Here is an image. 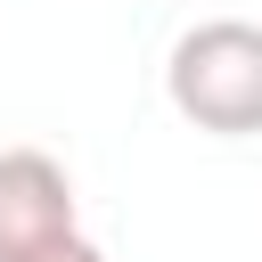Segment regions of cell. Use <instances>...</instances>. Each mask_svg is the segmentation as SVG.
<instances>
[{
    "label": "cell",
    "instance_id": "cell-2",
    "mask_svg": "<svg viewBox=\"0 0 262 262\" xmlns=\"http://www.w3.org/2000/svg\"><path fill=\"white\" fill-rule=\"evenodd\" d=\"M74 229V180L49 147H0V262H41Z\"/></svg>",
    "mask_w": 262,
    "mask_h": 262
},
{
    "label": "cell",
    "instance_id": "cell-3",
    "mask_svg": "<svg viewBox=\"0 0 262 262\" xmlns=\"http://www.w3.org/2000/svg\"><path fill=\"white\" fill-rule=\"evenodd\" d=\"M41 262H106V254H98V246H90V237H66V246H49V254H41Z\"/></svg>",
    "mask_w": 262,
    "mask_h": 262
},
{
    "label": "cell",
    "instance_id": "cell-1",
    "mask_svg": "<svg viewBox=\"0 0 262 262\" xmlns=\"http://www.w3.org/2000/svg\"><path fill=\"white\" fill-rule=\"evenodd\" d=\"M164 98L180 123L213 139L262 131V25L254 16H205L164 57Z\"/></svg>",
    "mask_w": 262,
    "mask_h": 262
}]
</instances>
